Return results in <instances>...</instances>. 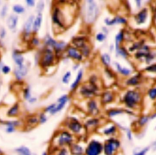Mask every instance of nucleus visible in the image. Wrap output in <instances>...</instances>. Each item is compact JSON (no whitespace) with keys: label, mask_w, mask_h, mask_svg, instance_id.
<instances>
[{"label":"nucleus","mask_w":156,"mask_h":155,"mask_svg":"<svg viewBox=\"0 0 156 155\" xmlns=\"http://www.w3.org/2000/svg\"><path fill=\"white\" fill-rule=\"evenodd\" d=\"M141 101L140 94L136 91H130L125 95L124 102L127 107L131 109H136Z\"/></svg>","instance_id":"obj_1"},{"label":"nucleus","mask_w":156,"mask_h":155,"mask_svg":"<svg viewBox=\"0 0 156 155\" xmlns=\"http://www.w3.org/2000/svg\"><path fill=\"white\" fill-rule=\"evenodd\" d=\"M98 9L97 5L93 1H88L87 11H86V20L88 23H92L97 16Z\"/></svg>","instance_id":"obj_2"},{"label":"nucleus","mask_w":156,"mask_h":155,"mask_svg":"<svg viewBox=\"0 0 156 155\" xmlns=\"http://www.w3.org/2000/svg\"><path fill=\"white\" fill-rule=\"evenodd\" d=\"M120 146V142L118 140L111 138L105 144L104 151L106 155H114Z\"/></svg>","instance_id":"obj_3"},{"label":"nucleus","mask_w":156,"mask_h":155,"mask_svg":"<svg viewBox=\"0 0 156 155\" xmlns=\"http://www.w3.org/2000/svg\"><path fill=\"white\" fill-rule=\"evenodd\" d=\"M102 149V145L99 142L92 141L86 148V155H99L101 152Z\"/></svg>","instance_id":"obj_4"},{"label":"nucleus","mask_w":156,"mask_h":155,"mask_svg":"<svg viewBox=\"0 0 156 155\" xmlns=\"http://www.w3.org/2000/svg\"><path fill=\"white\" fill-rule=\"evenodd\" d=\"M71 135L67 132H63L59 136L58 143L60 146H64L70 144L72 142Z\"/></svg>","instance_id":"obj_5"},{"label":"nucleus","mask_w":156,"mask_h":155,"mask_svg":"<svg viewBox=\"0 0 156 155\" xmlns=\"http://www.w3.org/2000/svg\"><path fill=\"white\" fill-rule=\"evenodd\" d=\"M20 114V107L18 103L15 104L7 110V117L9 118H15Z\"/></svg>","instance_id":"obj_6"},{"label":"nucleus","mask_w":156,"mask_h":155,"mask_svg":"<svg viewBox=\"0 0 156 155\" xmlns=\"http://www.w3.org/2000/svg\"><path fill=\"white\" fill-rule=\"evenodd\" d=\"M67 101L68 98L66 96H63L60 97L58 100L59 103L57 105H55L54 109L50 112V113L52 114H54L60 111L65 106Z\"/></svg>","instance_id":"obj_7"},{"label":"nucleus","mask_w":156,"mask_h":155,"mask_svg":"<svg viewBox=\"0 0 156 155\" xmlns=\"http://www.w3.org/2000/svg\"><path fill=\"white\" fill-rule=\"evenodd\" d=\"M27 67L23 64V65L18 67L15 70L14 74L18 80H21L27 74Z\"/></svg>","instance_id":"obj_8"},{"label":"nucleus","mask_w":156,"mask_h":155,"mask_svg":"<svg viewBox=\"0 0 156 155\" xmlns=\"http://www.w3.org/2000/svg\"><path fill=\"white\" fill-rule=\"evenodd\" d=\"M18 16L16 15L11 14V15L9 16L7 20V26L10 29H14L18 25Z\"/></svg>","instance_id":"obj_9"},{"label":"nucleus","mask_w":156,"mask_h":155,"mask_svg":"<svg viewBox=\"0 0 156 155\" xmlns=\"http://www.w3.org/2000/svg\"><path fill=\"white\" fill-rule=\"evenodd\" d=\"M96 91V87L94 85H86L82 88V94L86 97H91L94 94Z\"/></svg>","instance_id":"obj_10"},{"label":"nucleus","mask_w":156,"mask_h":155,"mask_svg":"<svg viewBox=\"0 0 156 155\" xmlns=\"http://www.w3.org/2000/svg\"><path fill=\"white\" fill-rule=\"evenodd\" d=\"M68 127L70 130L75 133H78L81 130L82 126L81 124L75 119L70 121L68 124Z\"/></svg>","instance_id":"obj_11"},{"label":"nucleus","mask_w":156,"mask_h":155,"mask_svg":"<svg viewBox=\"0 0 156 155\" xmlns=\"http://www.w3.org/2000/svg\"><path fill=\"white\" fill-rule=\"evenodd\" d=\"M147 16V11L146 8H144L142 10L138 13L136 17V23L138 24L143 23L145 21Z\"/></svg>","instance_id":"obj_12"},{"label":"nucleus","mask_w":156,"mask_h":155,"mask_svg":"<svg viewBox=\"0 0 156 155\" xmlns=\"http://www.w3.org/2000/svg\"><path fill=\"white\" fill-rule=\"evenodd\" d=\"M53 56L52 52L49 50H47L42 61V64L44 66H48L52 63Z\"/></svg>","instance_id":"obj_13"},{"label":"nucleus","mask_w":156,"mask_h":155,"mask_svg":"<svg viewBox=\"0 0 156 155\" xmlns=\"http://www.w3.org/2000/svg\"><path fill=\"white\" fill-rule=\"evenodd\" d=\"M149 115H143L138 118L136 123L139 128H143L147 125L150 121Z\"/></svg>","instance_id":"obj_14"},{"label":"nucleus","mask_w":156,"mask_h":155,"mask_svg":"<svg viewBox=\"0 0 156 155\" xmlns=\"http://www.w3.org/2000/svg\"><path fill=\"white\" fill-rule=\"evenodd\" d=\"M34 20V16H31L28 17L27 21H26L24 27V29L26 33L28 34L31 32L32 27H33Z\"/></svg>","instance_id":"obj_15"},{"label":"nucleus","mask_w":156,"mask_h":155,"mask_svg":"<svg viewBox=\"0 0 156 155\" xmlns=\"http://www.w3.org/2000/svg\"><path fill=\"white\" fill-rule=\"evenodd\" d=\"M12 58L15 63L18 66L23 65L24 61V58L22 54L17 51H15L12 54Z\"/></svg>","instance_id":"obj_16"},{"label":"nucleus","mask_w":156,"mask_h":155,"mask_svg":"<svg viewBox=\"0 0 156 155\" xmlns=\"http://www.w3.org/2000/svg\"><path fill=\"white\" fill-rule=\"evenodd\" d=\"M42 21V15L39 13L34 20L32 27V29L34 32H37L39 30L41 26Z\"/></svg>","instance_id":"obj_17"},{"label":"nucleus","mask_w":156,"mask_h":155,"mask_svg":"<svg viewBox=\"0 0 156 155\" xmlns=\"http://www.w3.org/2000/svg\"><path fill=\"white\" fill-rule=\"evenodd\" d=\"M89 112L92 115H96L98 112L97 104L95 101H90L88 105Z\"/></svg>","instance_id":"obj_18"},{"label":"nucleus","mask_w":156,"mask_h":155,"mask_svg":"<svg viewBox=\"0 0 156 155\" xmlns=\"http://www.w3.org/2000/svg\"><path fill=\"white\" fill-rule=\"evenodd\" d=\"M18 155H32L29 149L25 146L19 147L15 149Z\"/></svg>","instance_id":"obj_19"},{"label":"nucleus","mask_w":156,"mask_h":155,"mask_svg":"<svg viewBox=\"0 0 156 155\" xmlns=\"http://www.w3.org/2000/svg\"><path fill=\"white\" fill-rule=\"evenodd\" d=\"M68 53L70 56L76 59L77 60L81 59L82 56L81 55L79 54L75 48L73 47L70 48L68 50Z\"/></svg>","instance_id":"obj_20"},{"label":"nucleus","mask_w":156,"mask_h":155,"mask_svg":"<svg viewBox=\"0 0 156 155\" xmlns=\"http://www.w3.org/2000/svg\"><path fill=\"white\" fill-rule=\"evenodd\" d=\"M39 123V118L36 116H31L28 117L26 120V123L28 126H33Z\"/></svg>","instance_id":"obj_21"},{"label":"nucleus","mask_w":156,"mask_h":155,"mask_svg":"<svg viewBox=\"0 0 156 155\" xmlns=\"http://www.w3.org/2000/svg\"><path fill=\"white\" fill-rule=\"evenodd\" d=\"M71 151L74 155H82L83 151L81 146L76 144H74L71 146Z\"/></svg>","instance_id":"obj_22"},{"label":"nucleus","mask_w":156,"mask_h":155,"mask_svg":"<svg viewBox=\"0 0 156 155\" xmlns=\"http://www.w3.org/2000/svg\"><path fill=\"white\" fill-rule=\"evenodd\" d=\"M150 149V146H146L143 148H137L134 151L133 155H146Z\"/></svg>","instance_id":"obj_23"},{"label":"nucleus","mask_w":156,"mask_h":155,"mask_svg":"<svg viewBox=\"0 0 156 155\" xmlns=\"http://www.w3.org/2000/svg\"><path fill=\"white\" fill-rule=\"evenodd\" d=\"M3 124L7 126H12L17 128L21 125V122L18 120H11L8 121H3Z\"/></svg>","instance_id":"obj_24"},{"label":"nucleus","mask_w":156,"mask_h":155,"mask_svg":"<svg viewBox=\"0 0 156 155\" xmlns=\"http://www.w3.org/2000/svg\"><path fill=\"white\" fill-rule=\"evenodd\" d=\"M141 76L140 75H137L135 76L131 77L130 79L128 81H127V84L130 85H136L138 84L139 81L140 80Z\"/></svg>","instance_id":"obj_25"},{"label":"nucleus","mask_w":156,"mask_h":155,"mask_svg":"<svg viewBox=\"0 0 156 155\" xmlns=\"http://www.w3.org/2000/svg\"><path fill=\"white\" fill-rule=\"evenodd\" d=\"M106 23L109 25H112L116 23H125L126 20L124 18H122L120 17H117L111 20H107Z\"/></svg>","instance_id":"obj_26"},{"label":"nucleus","mask_w":156,"mask_h":155,"mask_svg":"<svg viewBox=\"0 0 156 155\" xmlns=\"http://www.w3.org/2000/svg\"><path fill=\"white\" fill-rule=\"evenodd\" d=\"M113 99V95L110 92H107L104 93L102 97V101L104 103L110 102Z\"/></svg>","instance_id":"obj_27"},{"label":"nucleus","mask_w":156,"mask_h":155,"mask_svg":"<svg viewBox=\"0 0 156 155\" xmlns=\"http://www.w3.org/2000/svg\"><path fill=\"white\" fill-rule=\"evenodd\" d=\"M13 11L17 14L22 13L25 11V9L20 5H15L13 7Z\"/></svg>","instance_id":"obj_28"},{"label":"nucleus","mask_w":156,"mask_h":155,"mask_svg":"<svg viewBox=\"0 0 156 155\" xmlns=\"http://www.w3.org/2000/svg\"><path fill=\"white\" fill-rule=\"evenodd\" d=\"M117 130V128L115 126H112L106 129L105 130L104 133L107 135H112L115 134Z\"/></svg>","instance_id":"obj_29"},{"label":"nucleus","mask_w":156,"mask_h":155,"mask_svg":"<svg viewBox=\"0 0 156 155\" xmlns=\"http://www.w3.org/2000/svg\"><path fill=\"white\" fill-rule=\"evenodd\" d=\"M148 97L152 100L156 99V87L152 88L148 92Z\"/></svg>","instance_id":"obj_30"},{"label":"nucleus","mask_w":156,"mask_h":155,"mask_svg":"<svg viewBox=\"0 0 156 155\" xmlns=\"http://www.w3.org/2000/svg\"><path fill=\"white\" fill-rule=\"evenodd\" d=\"M82 77V72L81 71H80L78 74L75 81L74 83H73L72 85H71L72 89H74L77 86L78 84L79 83V81H80Z\"/></svg>","instance_id":"obj_31"},{"label":"nucleus","mask_w":156,"mask_h":155,"mask_svg":"<svg viewBox=\"0 0 156 155\" xmlns=\"http://www.w3.org/2000/svg\"><path fill=\"white\" fill-rule=\"evenodd\" d=\"M124 110L120 109H115L112 110L109 112L108 114L110 117H114L116 115H120L124 113Z\"/></svg>","instance_id":"obj_32"},{"label":"nucleus","mask_w":156,"mask_h":155,"mask_svg":"<svg viewBox=\"0 0 156 155\" xmlns=\"http://www.w3.org/2000/svg\"><path fill=\"white\" fill-rule=\"evenodd\" d=\"M117 68L118 71L121 73H122V74L125 75H128L130 74V70H128L126 68H122L119 64H117Z\"/></svg>","instance_id":"obj_33"},{"label":"nucleus","mask_w":156,"mask_h":155,"mask_svg":"<svg viewBox=\"0 0 156 155\" xmlns=\"http://www.w3.org/2000/svg\"><path fill=\"white\" fill-rule=\"evenodd\" d=\"M74 44L77 47H83L84 46V40L82 38H77L74 40Z\"/></svg>","instance_id":"obj_34"},{"label":"nucleus","mask_w":156,"mask_h":155,"mask_svg":"<svg viewBox=\"0 0 156 155\" xmlns=\"http://www.w3.org/2000/svg\"><path fill=\"white\" fill-rule=\"evenodd\" d=\"M102 61L106 65H109L111 61L110 57L107 54H104L102 57Z\"/></svg>","instance_id":"obj_35"},{"label":"nucleus","mask_w":156,"mask_h":155,"mask_svg":"<svg viewBox=\"0 0 156 155\" xmlns=\"http://www.w3.org/2000/svg\"><path fill=\"white\" fill-rule=\"evenodd\" d=\"M98 123V121L96 119H92L87 122V126L89 127H94L96 125H97Z\"/></svg>","instance_id":"obj_36"},{"label":"nucleus","mask_w":156,"mask_h":155,"mask_svg":"<svg viewBox=\"0 0 156 155\" xmlns=\"http://www.w3.org/2000/svg\"><path fill=\"white\" fill-rule=\"evenodd\" d=\"M39 122L41 124L45 123L47 121V118L46 117L45 115L43 113L41 114L39 118Z\"/></svg>","instance_id":"obj_37"},{"label":"nucleus","mask_w":156,"mask_h":155,"mask_svg":"<svg viewBox=\"0 0 156 155\" xmlns=\"http://www.w3.org/2000/svg\"><path fill=\"white\" fill-rule=\"evenodd\" d=\"M70 76H71V74L70 72H68L66 73L63 78V81L64 83H68L70 78Z\"/></svg>","instance_id":"obj_38"},{"label":"nucleus","mask_w":156,"mask_h":155,"mask_svg":"<svg viewBox=\"0 0 156 155\" xmlns=\"http://www.w3.org/2000/svg\"><path fill=\"white\" fill-rule=\"evenodd\" d=\"M43 8H44V3H43V2L42 1L39 2L37 5V11H39V12H40L43 10Z\"/></svg>","instance_id":"obj_39"},{"label":"nucleus","mask_w":156,"mask_h":155,"mask_svg":"<svg viewBox=\"0 0 156 155\" xmlns=\"http://www.w3.org/2000/svg\"><path fill=\"white\" fill-rule=\"evenodd\" d=\"M24 97L25 99H27V100H29L30 99L31 95H30L29 90L28 88H27L24 90Z\"/></svg>","instance_id":"obj_40"},{"label":"nucleus","mask_w":156,"mask_h":155,"mask_svg":"<svg viewBox=\"0 0 156 155\" xmlns=\"http://www.w3.org/2000/svg\"><path fill=\"white\" fill-rule=\"evenodd\" d=\"M7 10H8V7L7 6V5H5L3 7H2V10L1 11V16L2 17H4L6 15L7 12Z\"/></svg>","instance_id":"obj_41"},{"label":"nucleus","mask_w":156,"mask_h":155,"mask_svg":"<svg viewBox=\"0 0 156 155\" xmlns=\"http://www.w3.org/2000/svg\"><path fill=\"white\" fill-rule=\"evenodd\" d=\"M11 71L10 68H9L7 65L4 66L2 68V72L5 74H7L9 73Z\"/></svg>","instance_id":"obj_42"},{"label":"nucleus","mask_w":156,"mask_h":155,"mask_svg":"<svg viewBox=\"0 0 156 155\" xmlns=\"http://www.w3.org/2000/svg\"><path fill=\"white\" fill-rule=\"evenodd\" d=\"M146 70L148 71H150V72H156V64L152 65H150L149 67H147L146 68Z\"/></svg>","instance_id":"obj_43"},{"label":"nucleus","mask_w":156,"mask_h":155,"mask_svg":"<svg viewBox=\"0 0 156 155\" xmlns=\"http://www.w3.org/2000/svg\"><path fill=\"white\" fill-rule=\"evenodd\" d=\"M16 130V128L12 127V126H7L6 128V132L8 133H11L14 132Z\"/></svg>","instance_id":"obj_44"},{"label":"nucleus","mask_w":156,"mask_h":155,"mask_svg":"<svg viewBox=\"0 0 156 155\" xmlns=\"http://www.w3.org/2000/svg\"><path fill=\"white\" fill-rule=\"evenodd\" d=\"M123 37V35L122 32H120L119 34H118L117 36L116 37V40L117 44L118 43L120 42L122 40Z\"/></svg>","instance_id":"obj_45"},{"label":"nucleus","mask_w":156,"mask_h":155,"mask_svg":"<svg viewBox=\"0 0 156 155\" xmlns=\"http://www.w3.org/2000/svg\"><path fill=\"white\" fill-rule=\"evenodd\" d=\"M105 37H106L105 36V35L102 34H98L97 36V39L98 40H99V41H102V40H104L105 38Z\"/></svg>","instance_id":"obj_46"},{"label":"nucleus","mask_w":156,"mask_h":155,"mask_svg":"<svg viewBox=\"0 0 156 155\" xmlns=\"http://www.w3.org/2000/svg\"><path fill=\"white\" fill-rule=\"evenodd\" d=\"M6 32L5 30L4 29H2V30L1 31V32H0V37H1V38H3L5 36V35L6 34Z\"/></svg>","instance_id":"obj_47"},{"label":"nucleus","mask_w":156,"mask_h":155,"mask_svg":"<svg viewBox=\"0 0 156 155\" xmlns=\"http://www.w3.org/2000/svg\"><path fill=\"white\" fill-rule=\"evenodd\" d=\"M26 2L28 6H33L35 4V2L33 0H27L26 1Z\"/></svg>","instance_id":"obj_48"},{"label":"nucleus","mask_w":156,"mask_h":155,"mask_svg":"<svg viewBox=\"0 0 156 155\" xmlns=\"http://www.w3.org/2000/svg\"><path fill=\"white\" fill-rule=\"evenodd\" d=\"M150 119L152 120V119H155L156 118V112L155 111L154 113H152L151 114L149 115Z\"/></svg>","instance_id":"obj_49"},{"label":"nucleus","mask_w":156,"mask_h":155,"mask_svg":"<svg viewBox=\"0 0 156 155\" xmlns=\"http://www.w3.org/2000/svg\"><path fill=\"white\" fill-rule=\"evenodd\" d=\"M127 137L130 141L132 139V135H131V132L130 130L128 131L127 132Z\"/></svg>","instance_id":"obj_50"},{"label":"nucleus","mask_w":156,"mask_h":155,"mask_svg":"<svg viewBox=\"0 0 156 155\" xmlns=\"http://www.w3.org/2000/svg\"><path fill=\"white\" fill-rule=\"evenodd\" d=\"M59 155H68V153L66 150L65 149H63L59 152Z\"/></svg>","instance_id":"obj_51"},{"label":"nucleus","mask_w":156,"mask_h":155,"mask_svg":"<svg viewBox=\"0 0 156 155\" xmlns=\"http://www.w3.org/2000/svg\"><path fill=\"white\" fill-rule=\"evenodd\" d=\"M152 149L154 151L156 150V140L155 142L153 143V144H152Z\"/></svg>","instance_id":"obj_52"},{"label":"nucleus","mask_w":156,"mask_h":155,"mask_svg":"<svg viewBox=\"0 0 156 155\" xmlns=\"http://www.w3.org/2000/svg\"><path fill=\"white\" fill-rule=\"evenodd\" d=\"M154 19L155 20V22L156 23V10L155 11V13H154Z\"/></svg>","instance_id":"obj_53"},{"label":"nucleus","mask_w":156,"mask_h":155,"mask_svg":"<svg viewBox=\"0 0 156 155\" xmlns=\"http://www.w3.org/2000/svg\"><path fill=\"white\" fill-rule=\"evenodd\" d=\"M154 108H155V110L156 112V102L155 103V104H154Z\"/></svg>","instance_id":"obj_54"},{"label":"nucleus","mask_w":156,"mask_h":155,"mask_svg":"<svg viewBox=\"0 0 156 155\" xmlns=\"http://www.w3.org/2000/svg\"><path fill=\"white\" fill-rule=\"evenodd\" d=\"M2 151L0 149V154H2Z\"/></svg>","instance_id":"obj_55"},{"label":"nucleus","mask_w":156,"mask_h":155,"mask_svg":"<svg viewBox=\"0 0 156 155\" xmlns=\"http://www.w3.org/2000/svg\"><path fill=\"white\" fill-rule=\"evenodd\" d=\"M42 155H47V153L45 152V153H43V154Z\"/></svg>","instance_id":"obj_56"},{"label":"nucleus","mask_w":156,"mask_h":155,"mask_svg":"<svg viewBox=\"0 0 156 155\" xmlns=\"http://www.w3.org/2000/svg\"><path fill=\"white\" fill-rule=\"evenodd\" d=\"M155 129H156V126H155Z\"/></svg>","instance_id":"obj_57"}]
</instances>
